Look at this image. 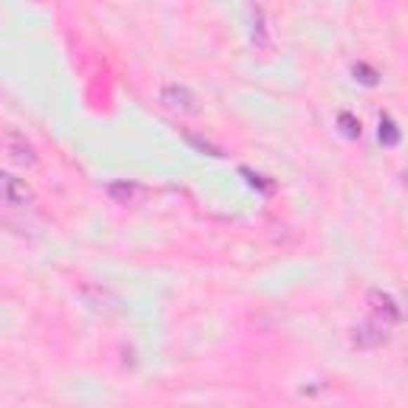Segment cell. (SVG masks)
<instances>
[{
    "mask_svg": "<svg viewBox=\"0 0 408 408\" xmlns=\"http://www.w3.org/2000/svg\"><path fill=\"white\" fill-rule=\"evenodd\" d=\"M0 201L13 204V208H22V204L32 201V192H29V185L22 179H16L10 173H0Z\"/></svg>",
    "mask_w": 408,
    "mask_h": 408,
    "instance_id": "1",
    "label": "cell"
},
{
    "mask_svg": "<svg viewBox=\"0 0 408 408\" xmlns=\"http://www.w3.org/2000/svg\"><path fill=\"white\" fill-rule=\"evenodd\" d=\"M159 103L173 112H198V99H195V93L188 86H176V84L163 86L159 90Z\"/></svg>",
    "mask_w": 408,
    "mask_h": 408,
    "instance_id": "2",
    "label": "cell"
},
{
    "mask_svg": "<svg viewBox=\"0 0 408 408\" xmlns=\"http://www.w3.org/2000/svg\"><path fill=\"white\" fill-rule=\"evenodd\" d=\"M351 341H354V345H357V348H380V345H386V341H389L386 325H376V322H360L357 329H354Z\"/></svg>",
    "mask_w": 408,
    "mask_h": 408,
    "instance_id": "3",
    "label": "cell"
},
{
    "mask_svg": "<svg viewBox=\"0 0 408 408\" xmlns=\"http://www.w3.org/2000/svg\"><path fill=\"white\" fill-rule=\"evenodd\" d=\"M4 144H7V150H10V157L16 159V163H26V166H32L35 163V150H32V144H29L22 134H7L4 138Z\"/></svg>",
    "mask_w": 408,
    "mask_h": 408,
    "instance_id": "4",
    "label": "cell"
},
{
    "mask_svg": "<svg viewBox=\"0 0 408 408\" xmlns=\"http://www.w3.org/2000/svg\"><path fill=\"white\" fill-rule=\"evenodd\" d=\"M140 195H144V192H140V185H134V182H125V179H121V182H112V185H109V198L118 201V204H134Z\"/></svg>",
    "mask_w": 408,
    "mask_h": 408,
    "instance_id": "5",
    "label": "cell"
},
{
    "mask_svg": "<svg viewBox=\"0 0 408 408\" xmlns=\"http://www.w3.org/2000/svg\"><path fill=\"white\" fill-rule=\"evenodd\" d=\"M370 303H374V310L376 312H383V316L389 319V322H395V319H402V310H399V303H395L389 294H383V291H370Z\"/></svg>",
    "mask_w": 408,
    "mask_h": 408,
    "instance_id": "6",
    "label": "cell"
},
{
    "mask_svg": "<svg viewBox=\"0 0 408 408\" xmlns=\"http://www.w3.org/2000/svg\"><path fill=\"white\" fill-rule=\"evenodd\" d=\"M380 140H383V144H389V147L399 140V131H395V125L389 121V118H383V121H380Z\"/></svg>",
    "mask_w": 408,
    "mask_h": 408,
    "instance_id": "7",
    "label": "cell"
},
{
    "mask_svg": "<svg viewBox=\"0 0 408 408\" xmlns=\"http://www.w3.org/2000/svg\"><path fill=\"white\" fill-rule=\"evenodd\" d=\"M338 125H341V131H345L348 138H357V134H360V121H354L348 112H345V115H338Z\"/></svg>",
    "mask_w": 408,
    "mask_h": 408,
    "instance_id": "8",
    "label": "cell"
},
{
    "mask_svg": "<svg viewBox=\"0 0 408 408\" xmlns=\"http://www.w3.org/2000/svg\"><path fill=\"white\" fill-rule=\"evenodd\" d=\"M188 144H195L198 147V150H204V153H211V157H221V150H217V147H211L208 140H198V138H188Z\"/></svg>",
    "mask_w": 408,
    "mask_h": 408,
    "instance_id": "9",
    "label": "cell"
}]
</instances>
